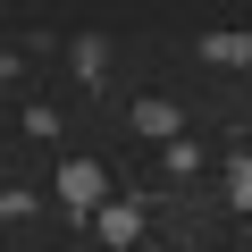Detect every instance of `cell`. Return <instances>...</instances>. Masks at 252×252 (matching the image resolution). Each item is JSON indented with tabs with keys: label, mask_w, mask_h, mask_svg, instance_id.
Returning <instances> with one entry per match:
<instances>
[{
	"label": "cell",
	"mask_w": 252,
	"mask_h": 252,
	"mask_svg": "<svg viewBox=\"0 0 252 252\" xmlns=\"http://www.w3.org/2000/svg\"><path fill=\"white\" fill-rule=\"evenodd\" d=\"M227 193H235V210H252V143L227 160Z\"/></svg>",
	"instance_id": "5"
},
{
	"label": "cell",
	"mask_w": 252,
	"mask_h": 252,
	"mask_svg": "<svg viewBox=\"0 0 252 252\" xmlns=\"http://www.w3.org/2000/svg\"><path fill=\"white\" fill-rule=\"evenodd\" d=\"M135 126H143V135H160V143H185V118H177V101H160V93L135 101Z\"/></svg>",
	"instance_id": "3"
},
{
	"label": "cell",
	"mask_w": 252,
	"mask_h": 252,
	"mask_svg": "<svg viewBox=\"0 0 252 252\" xmlns=\"http://www.w3.org/2000/svg\"><path fill=\"white\" fill-rule=\"evenodd\" d=\"M202 59H219V67H252V34H202Z\"/></svg>",
	"instance_id": "4"
},
{
	"label": "cell",
	"mask_w": 252,
	"mask_h": 252,
	"mask_svg": "<svg viewBox=\"0 0 252 252\" xmlns=\"http://www.w3.org/2000/svg\"><path fill=\"white\" fill-rule=\"evenodd\" d=\"M59 202H76V210H101V202H109V177H101V160H67V168H59Z\"/></svg>",
	"instance_id": "1"
},
{
	"label": "cell",
	"mask_w": 252,
	"mask_h": 252,
	"mask_svg": "<svg viewBox=\"0 0 252 252\" xmlns=\"http://www.w3.org/2000/svg\"><path fill=\"white\" fill-rule=\"evenodd\" d=\"M93 235L118 244V252H126V244H143V210H135V202H101V210H93Z\"/></svg>",
	"instance_id": "2"
},
{
	"label": "cell",
	"mask_w": 252,
	"mask_h": 252,
	"mask_svg": "<svg viewBox=\"0 0 252 252\" xmlns=\"http://www.w3.org/2000/svg\"><path fill=\"white\" fill-rule=\"evenodd\" d=\"M76 67H84V76H101V67H109V42H101V34H84V42H76Z\"/></svg>",
	"instance_id": "6"
}]
</instances>
